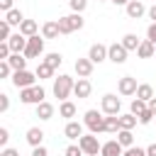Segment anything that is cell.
Listing matches in <instances>:
<instances>
[{
  "label": "cell",
  "instance_id": "6da1fadb",
  "mask_svg": "<svg viewBox=\"0 0 156 156\" xmlns=\"http://www.w3.org/2000/svg\"><path fill=\"white\" fill-rule=\"evenodd\" d=\"M83 24H85V20H83L80 12H71V15L58 17V29H61V34H71V32H76V29H83Z\"/></svg>",
  "mask_w": 156,
  "mask_h": 156
},
{
  "label": "cell",
  "instance_id": "7a4b0ae2",
  "mask_svg": "<svg viewBox=\"0 0 156 156\" xmlns=\"http://www.w3.org/2000/svg\"><path fill=\"white\" fill-rule=\"evenodd\" d=\"M73 85H76V80H73L71 76H58V78H54V95L63 102V100H68V95L73 93Z\"/></svg>",
  "mask_w": 156,
  "mask_h": 156
},
{
  "label": "cell",
  "instance_id": "3957f363",
  "mask_svg": "<svg viewBox=\"0 0 156 156\" xmlns=\"http://www.w3.org/2000/svg\"><path fill=\"white\" fill-rule=\"evenodd\" d=\"M44 88L41 85H29V88H22L20 90V100L24 102V105H39V102H44Z\"/></svg>",
  "mask_w": 156,
  "mask_h": 156
},
{
  "label": "cell",
  "instance_id": "277c9868",
  "mask_svg": "<svg viewBox=\"0 0 156 156\" xmlns=\"http://www.w3.org/2000/svg\"><path fill=\"white\" fill-rule=\"evenodd\" d=\"M83 124H85L93 134L105 132V117H102V112H98V110H88L85 117H83Z\"/></svg>",
  "mask_w": 156,
  "mask_h": 156
},
{
  "label": "cell",
  "instance_id": "5b68a950",
  "mask_svg": "<svg viewBox=\"0 0 156 156\" xmlns=\"http://www.w3.org/2000/svg\"><path fill=\"white\" fill-rule=\"evenodd\" d=\"M78 146L83 149V154L85 156H98L100 154V149H102V144L98 141V136L90 132V134H83L80 139H78Z\"/></svg>",
  "mask_w": 156,
  "mask_h": 156
},
{
  "label": "cell",
  "instance_id": "8992f818",
  "mask_svg": "<svg viewBox=\"0 0 156 156\" xmlns=\"http://www.w3.org/2000/svg\"><path fill=\"white\" fill-rule=\"evenodd\" d=\"M34 80H37V73H29L27 68L24 71H15L12 73V85L15 88H29V85H34Z\"/></svg>",
  "mask_w": 156,
  "mask_h": 156
},
{
  "label": "cell",
  "instance_id": "52a82bcc",
  "mask_svg": "<svg viewBox=\"0 0 156 156\" xmlns=\"http://www.w3.org/2000/svg\"><path fill=\"white\" fill-rule=\"evenodd\" d=\"M41 51H44V37H39V34L29 37V39H27V49H24V56H27V58H37Z\"/></svg>",
  "mask_w": 156,
  "mask_h": 156
},
{
  "label": "cell",
  "instance_id": "ba28073f",
  "mask_svg": "<svg viewBox=\"0 0 156 156\" xmlns=\"http://www.w3.org/2000/svg\"><path fill=\"white\" fill-rule=\"evenodd\" d=\"M107 58H110L112 63H124V61H127V49L122 46V41L107 46Z\"/></svg>",
  "mask_w": 156,
  "mask_h": 156
},
{
  "label": "cell",
  "instance_id": "9c48e42d",
  "mask_svg": "<svg viewBox=\"0 0 156 156\" xmlns=\"http://www.w3.org/2000/svg\"><path fill=\"white\" fill-rule=\"evenodd\" d=\"M119 107H122V102H119L117 95L107 93V95L102 98V112H105V115H119Z\"/></svg>",
  "mask_w": 156,
  "mask_h": 156
},
{
  "label": "cell",
  "instance_id": "30bf717a",
  "mask_svg": "<svg viewBox=\"0 0 156 156\" xmlns=\"http://www.w3.org/2000/svg\"><path fill=\"white\" fill-rule=\"evenodd\" d=\"M27 39H29V37H24L22 32H17V34H12V37L7 39V44H10V49H12V54H24V49H27Z\"/></svg>",
  "mask_w": 156,
  "mask_h": 156
},
{
  "label": "cell",
  "instance_id": "8fae6325",
  "mask_svg": "<svg viewBox=\"0 0 156 156\" xmlns=\"http://www.w3.org/2000/svg\"><path fill=\"white\" fill-rule=\"evenodd\" d=\"M122 154H124V146H122L117 139L105 141V144H102V149H100V156H122Z\"/></svg>",
  "mask_w": 156,
  "mask_h": 156
},
{
  "label": "cell",
  "instance_id": "7c38bea8",
  "mask_svg": "<svg viewBox=\"0 0 156 156\" xmlns=\"http://www.w3.org/2000/svg\"><path fill=\"white\" fill-rule=\"evenodd\" d=\"M124 10H127V15H129L132 20H139V17L146 12V5H144L141 0H129V2L124 5Z\"/></svg>",
  "mask_w": 156,
  "mask_h": 156
},
{
  "label": "cell",
  "instance_id": "4fadbf2b",
  "mask_svg": "<svg viewBox=\"0 0 156 156\" xmlns=\"http://www.w3.org/2000/svg\"><path fill=\"white\" fill-rule=\"evenodd\" d=\"M88 58H90L93 63H102V61L107 58V46H105V44H93L90 51H88Z\"/></svg>",
  "mask_w": 156,
  "mask_h": 156
},
{
  "label": "cell",
  "instance_id": "5bb4252c",
  "mask_svg": "<svg viewBox=\"0 0 156 156\" xmlns=\"http://www.w3.org/2000/svg\"><path fill=\"white\" fill-rule=\"evenodd\" d=\"M119 93L122 95H136V78H132V76H124V78H119Z\"/></svg>",
  "mask_w": 156,
  "mask_h": 156
},
{
  "label": "cell",
  "instance_id": "9a60e30c",
  "mask_svg": "<svg viewBox=\"0 0 156 156\" xmlns=\"http://www.w3.org/2000/svg\"><path fill=\"white\" fill-rule=\"evenodd\" d=\"M58 34H61V29H58V20H49V22L41 24V37H44V39H56Z\"/></svg>",
  "mask_w": 156,
  "mask_h": 156
},
{
  "label": "cell",
  "instance_id": "2e32d148",
  "mask_svg": "<svg viewBox=\"0 0 156 156\" xmlns=\"http://www.w3.org/2000/svg\"><path fill=\"white\" fill-rule=\"evenodd\" d=\"M90 90H93V85H90V80H88V78H78V80H76V85H73V95H76V98H80V100H83V98H88V95H90Z\"/></svg>",
  "mask_w": 156,
  "mask_h": 156
},
{
  "label": "cell",
  "instance_id": "e0dca14e",
  "mask_svg": "<svg viewBox=\"0 0 156 156\" xmlns=\"http://www.w3.org/2000/svg\"><path fill=\"white\" fill-rule=\"evenodd\" d=\"M93 61L90 58H78L76 61V73H78V78H88L90 73H93Z\"/></svg>",
  "mask_w": 156,
  "mask_h": 156
},
{
  "label": "cell",
  "instance_id": "ac0fdd59",
  "mask_svg": "<svg viewBox=\"0 0 156 156\" xmlns=\"http://www.w3.org/2000/svg\"><path fill=\"white\" fill-rule=\"evenodd\" d=\"M154 54H156V44L149 41V39H144V41L139 44V49H136V56H139V58H151Z\"/></svg>",
  "mask_w": 156,
  "mask_h": 156
},
{
  "label": "cell",
  "instance_id": "d6986e66",
  "mask_svg": "<svg viewBox=\"0 0 156 156\" xmlns=\"http://www.w3.org/2000/svg\"><path fill=\"white\" fill-rule=\"evenodd\" d=\"M63 134H66V139H80L83 136V124L80 122H68L66 124V129H63Z\"/></svg>",
  "mask_w": 156,
  "mask_h": 156
},
{
  "label": "cell",
  "instance_id": "ffe728a7",
  "mask_svg": "<svg viewBox=\"0 0 156 156\" xmlns=\"http://www.w3.org/2000/svg\"><path fill=\"white\" fill-rule=\"evenodd\" d=\"M41 141H44V132L39 127H29L27 129V144L29 146H41Z\"/></svg>",
  "mask_w": 156,
  "mask_h": 156
},
{
  "label": "cell",
  "instance_id": "44dd1931",
  "mask_svg": "<svg viewBox=\"0 0 156 156\" xmlns=\"http://www.w3.org/2000/svg\"><path fill=\"white\" fill-rule=\"evenodd\" d=\"M37 117H39V119H51V117H54V105L46 102V100L39 102V105H37Z\"/></svg>",
  "mask_w": 156,
  "mask_h": 156
},
{
  "label": "cell",
  "instance_id": "7402d4cb",
  "mask_svg": "<svg viewBox=\"0 0 156 156\" xmlns=\"http://www.w3.org/2000/svg\"><path fill=\"white\" fill-rule=\"evenodd\" d=\"M139 44H141V39H139L136 34H124V37H122V46H124L127 51H136Z\"/></svg>",
  "mask_w": 156,
  "mask_h": 156
},
{
  "label": "cell",
  "instance_id": "603a6c76",
  "mask_svg": "<svg viewBox=\"0 0 156 156\" xmlns=\"http://www.w3.org/2000/svg\"><path fill=\"white\" fill-rule=\"evenodd\" d=\"M117 141H119L124 149L134 146V134H132V129H119V132H117Z\"/></svg>",
  "mask_w": 156,
  "mask_h": 156
},
{
  "label": "cell",
  "instance_id": "cb8c5ba5",
  "mask_svg": "<svg viewBox=\"0 0 156 156\" xmlns=\"http://www.w3.org/2000/svg\"><path fill=\"white\" fill-rule=\"evenodd\" d=\"M5 22H10L12 27H20V24L24 22V17H22V12H20L17 7H12L10 12H5Z\"/></svg>",
  "mask_w": 156,
  "mask_h": 156
},
{
  "label": "cell",
  "instance_id": "d4e9b609",
  "mask_svg": "<svg viewBox=\"0 0 156 156\" xmlns=\"http://www.w3.org/2000/svg\"><path fill=\"white\" fill-rule=\"evenodd\" d=\"M7 61H10V66H12L15 71H24V68H27V56H24V54H12Z\"/></svg>",
  "mask_w": 156,
  "mask_h": 156
},
{
  "label": "cell",
  "instance_id": "484cf974",
  "mask_svg": "<svg viewBox=\"0 0 156 156\" xmlns=\"http://www.w3.org/2000/svg\"><path fill=\"white\" fill-rule=\"evenodd\" d=\"M58 115H61V117H66V119L76 117V105H73L71 100H63V102L58 105Z\"/></svg>",
  "mask_w": 156,
  "mask_h": 156
},
{
  "label": "cell",
  "instance_id": "4316f807",
  "mask_svg": "<svg viewBox=\"0 0 156 156\" xmlns=\"http://www.w3.org/2000/svg\"><path fill=\"white\" fill-rule=\"evenodd\" d=\"M37 29H39V24H37L34 20H24V22L20 24V32H22L24 37H34V34H37Z\"/></svg>",
  "mask_w": 156,
  "mask_h": 156
},
{
  "label": "cell",
  "instance_id": "83f0119b",
  "mask_svg": "<svg viewBox=\"0 0 156 156\" xmlns=\"http://www.w3.org/2000/svg\"><path fill=\"white\" fill-rule=\"evenodd\" d=\"M136 119H139V117L132 115V112H129V115H119V129H134V127H136Z\"/></svg>",
  "mask_w": 156,
  "mask_h": 156
},
{
  "label": "cell",
  "instance_id": "f1b7e54d",
  "mask_svg": "<svg viewBox=\"0 0 156 156\" xmlns=\"http://www.w3.org/2000/svg\"><path fill=\"white\" fill-rule=\"evenodd\" d=\"M34 73H37V78H39V80H44V78H51V76H54V68H51L46 61H41V63L37 66V71H34Z\"/></svg>",
  "mask_w": 156,
  "mask_h": 156
},
{
  "label": "cell",
  "instance_id": "f546056e",
  "mask_svg": "<svg viewBox=\"0 0 156 156\" xmlns=\"http://www.w3.org/2000/svg\"><path fill=\"white\" fill-rule=\"evenodd\" d=\"M136 98H139V100H146V102H149V100L154 98V88H151L149 83H141V85L136 88Z\"/></svg>",
  "mask_w": 156,
  "mask_h": 156
},
{
  "label": "cell",
  "instance_id": "4dcf8cb0",
  "mask_svg": "<svg viewBox=\"0 0 156 156\" xmlns=\"http://www.w3.org/2000/svg\"><path fill=\"white\" fill-rule=\"evenodd\" d=\"M105 132H119V115H107L105 117Z\"/></svg>",
  "mask_w": 156,
  "mask_h": 156
},
{
  "label": "cell",
  "instance_id": "1f68e13d",
  "mask_svg": "<svg viewBox=\"0 0 156 156\" xmlns=\"http://www.w3.org/2000/svg\"><path fill=\"white\" fill-rule=\"evenodd\" d=\"M146 110H149V102H146V100H139V98H134V100H132V115H136V117H139V115H141V112H146Z\"/></svg>",
  "mask_w": 156,
  "mask_h": 156
},
{
  "label": "cell",
  "instance_id": "d6a6232c",
  "mask_svg": "<svg viewBox=\"0 0 156 156\" xmlns=\"http://www.w3.org/2000/svg\"><path fill=\"white\" fill-rule=\"evenodd\" d=\"M44 61H46V63H49V66H51V68H54V71H56V68H58V66H61V61H63V56H61V54H56V51H54V54H46V58H44Z\"/></svg>",
  "mask_w": 156,
  "mask_h": 156
},
{
  "label": "cell",
  "instance_id": "836d02e7",
  "mask_svg": "<svg viewBox=\"0 0 156 156\" xmlns=\"http://www.w3.org/2000/svg\"><path fill=\"white\" fill-rule=\"evenodd\" d=\"M10 27H12L10 22H5V20L0 22V39H2V41H7V39L12 37V34H10Z\"/></svg>",
  "mask_w": 156,
  "mask_h": 156
},
{
  "label": "cell",
  "instance_id": "e575fe53",
  "mask_svg": "<svg viewBox=\"0 0 156 156\" xmlns=\"http://www.w3.org/2000/svg\"><path fill=\"white\" fill-rule=\"evenodd\" d=\"M10 73H15L10 61H0V78H10Z\"/></svg>",
  "mask_w": 156,
  "mask_h": 156
},
{
  "label": "cell",
  "instance_id": "d590c367",
  "mask_svg": "<svg viewBox=\"0 0 156 156\" xmlns=\"http://www.w3.org/2000/svg\"><path fill=\"white\" fill-rule=\"evenodd\" d=\"M68 5H71L73 12H83L88 7V0H68Z\"/></svg>",
  "mask_w": 156,
  "mask_h": 156
},
{
  "label": "cell",
  "instance_id": "8d00e7d4",
  "mask_svg": "<svg viewBox=\"0 0 156 156\" xmlns=\"http://www.w3.org/2000/svg\"><path fill=\"white\" fill-rule=\"evenodd\" d=\"M63 156H85V154H83V149H80V146H76V144H71V146H66V151H63Z\"/></svg>",
  "mask_w": 156,
  "mask_h": 156
},
{
  "label": "cell",
  "instance_id": "74e56055",
  "mask_svg": "<svg viewBox=\"0 0 156 156\" xmlns=\"http://www.w3.org/2000/svg\"><path fill=\"white\" fill-rule=\"evenodd\" d=\"M122 156H146V149H139V146H129Z\"/></svg>",
  "mask_w": 156,
  "mask_h": 156
},
{
  "label": "cell",
  "instance_id": "f35d334b",
  "mask_svg": "<svg viewBox=\"0 0 156 156\" xmlns=\"http://www.w3.org/2000/svg\"><path fill=\"white\" fill-rule=\"evenodd\" d=\"M154 117H156V115H154L151 110H146V112H141V115H139V124H149Z\"/></svg>",
  "mask_w": 156,
  "mask_h": 156
},
{
  "label": "cell",
  "instance_id": "ab89813d",
  "mask_svg": "<svg viewBox=\"0 0 156 156\" xmlns=\"http://www.w3.org/2000/svg\"><path fill=\"white\" fill-rule=\"evenodd\" d=\"M146 39L156 44V22H151V24H149V29H146Z\"/></svg>",
  "mask_w": 156,
  "mask_h": 156
},
{
  "label": "cell",
  "instance_id": "60d3db41",
  "mask_svg": "<svg viewBox=\"0 0 156 156\" xmlns=\"http://www.w3.org/2000/svg\"><path fill=\"white\" fill-rule=\"evenodd\" d=\"M7 110H10V98L2 93L0 95V112H7Z\"/></svg>",
  "mask_w": 156,
  "mask_h": 156
},
{
  "label": "cell",
  "instance_id": "b9f144b4",
  "mask_svg": "<svg viewBox=\"0 0 156 156\" xmlns=\"http://www.w3.org/2000/svg\"><path fill=\"white\" fill-rule=\"evenodd\" d=\"M7 139H10V132L5 127H0V146H7Z\"/></svg>",
  "mask_w": 156,
  "mask_h": 156
},
{
  "label": "cell",
  "instance_id": "7bdbcfd3",
  "mask_svg": "<svg viewBox=\"0 0 156 156\" xmlns=\"http://www.w3.org/2000/svg\"><path fill=\"white\" fill-rule=\"evenodd\" d=\"M32 156H49V151L44 146H32Z\"/></svg>",
  "mask_w": 156,
  "mask_h": 156
},
{
  "label": "cell",
  "instance_id": "ee69618b",
  "mask_svg": "<svg viewBox=\"0 0 156 156\" xmlns=\"http://www.w3.org/2000/svg\"><path fill=\"white\" fill-rule=\"evenodd\" d=\"M12 2H15V0H0V10H2V12H10V10H12Z\"/></svg>",
  "mask_w": 156,
  "mask_h": 156
},
{
  "label": "cell",
  "instance_id": "f6af8a7d",
  "mask_svg": "<svg viewBox=\"0 0 156 156\" xmlns=\"http://www.w3.org/2000/svg\"><path fill=\"white\" fill-rule=\"evenodd\" d=\"M0 156H20V151H17V149H7V146H5Z\"/></svg>",
  "mask_w": 156,
  "mask_h": 156
},
{
  "label": "cell",
  "instance_id": "bcb514c9",
  "mask_svg": "<svg viewBox=\"0 0 156 156\" xmlns=\"http://www.w3.org/2000/svg\"><path fill=\"white\" fill-rule=\"evenodd\" d=\"M146 156H156V144H151V146H146Z\"/></svg>",
  "mask_w": 156,
  "mask_h": 156
},
{
  "label": "cell",
  "instance_id": "7dc6e473",
  "mask_svg": "<svg viewBox=\"0 0 156 156\" xmlns=\"http://www.w3.org/2000/svg\"><path fill=\"white\" fill-rule=\"evenodd\" d=\"M149 110L156 115V98H151V100H149Z\"/></svg>",
  "mask_w": 156,
  "mask_h": 156
},
{
  "label": "cell",
  "instance_id": "c3c4849f",
  "mask_svg": "<svg viewBox=\"0 0 156 156\" xmlns=\"http://www.w3.org/2000/svg\"><path fill=\"white\" fill-rule=\"evenodd\" d=\"M149 17L156 22V5H154V7H149Z\"/></svg>",
  "mask_w": 156,
  "mask_h": 156
},
{
  "label": "cell",
  "instance_id": "681fc988",
  "mask_svg": "<svg viewBox=\"0 0 156 156\" xmlns=\"http://www.w3.org/2000/svg\"><path fill=\"white\" fill-rule=\"evenodd\" d=\"M110 2H115V5H127L129 0H110Z\"/></svg>",
  "mask_w": 156,
  "mask_h": 156
}]
</instances>
